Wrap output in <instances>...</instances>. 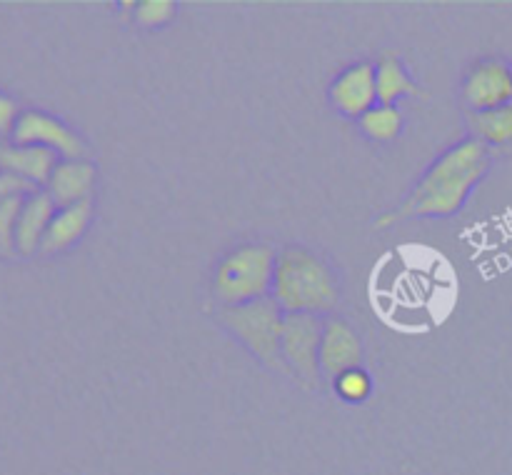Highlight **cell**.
<instances>
[{"instance_id":"52a82bcc","label":"cell","mask_w":512,"mask_h":475,"mask_svg":"<svg viewBox=\"0 0 512 475\" xmlns=\"http://www.w3.org/2000/svg\"><path fill=\"white\" fill-rule=\"evenodd\" d=\"M463 98L473 113L512 103V68L500 60H483L468 73Z\"/></svg>"},{"instance_id":"9a60e30c","label":"cell","mask_w":512,"mask_h":475,"mask_svg":"<svg viewBox=\"0 0 512 475\" xmlns=\"http://www.w3.org/2000/svg\"><path fill=\"white\" fill-rule=\"evenodd\" d=\"M468 125L475 133V140L493 148H505L512 143V103L493 110L468 113Z\"/></svg>"},{"instance_id":"8992f818","label":"cell","mask_w":512,"mask_h":475,"mask_svg":"<svg viewBox=\"0 0 512 475\" xmlns=\"http://www.w3.org/2000/svg\"><path fill=\"white\" fill-rule=\"evenodd\" d=\"M10 138H13L15 145H38V148H48L53 150V153L63 155L65 160H80V155L85 153L83 140H80L68 125L50 118V115L40 113V110H25V113H20Z\"/></svg>"},{"instance_id":"ba28073f","label":"cell","mask_w":512,"mask_h":475,"mask_svg":"<svg viewBox=\"0 0 512 475\" xmlns=\"http://www.w3.org/2000/svg\"><path fill=\"white\" fill-rule=\"evenodd\" d=\"M360 363H363V343L358 333L345 320H328L320 340V370L335 380L348 370L360 368Z\"/></svg>"},{"instance_id":"5b68a950","label":"cell","mask_w":512,"mask_h":475,"mask_svg":"<svg viewBox=\"0 0 512 475\" xmlns=\"http://www.w3.org/2000/svg\"><path fill=\"white\" fill-rule=\"evenodd\" d=\"M325 323L318 315L285 313L283 335H280V353H283L288 373L305 388L320 385V340Z\"/></svg>"},{"instance_id":"ac0fdd59","label":"cell","mask_w":512,"mask_h":475,"mask_svg":"<svg viewBox=\"0 0 512 475\" xmlns=\"http://www.w3.org/2000/svg\"><path fill=\"white\" fill-rule=\"evenodd\" d=\"M23 200L25 195H15V198L0 203V253L15 250V225H18Z\"/></svg>"},{"instance_id":"2e32d148","label":"cell","mask_w":512,"mask_h":475,"mask_svg":"<svg viewBox=\"0 0 512 475\" xmlns=\"http://www.w3.org/2000/svg\"><path fill=\"white\" fill-rule=\"evenodd\" d=\"M360 125L373 140H393L403 128V113L395 105L378 103L360 118Z\"/></svg>"},{"instance_id":"5bb4252c","label":"cell","mask_w":512,"mask_h":475,"mask_svg":"<svg viewBox=\"0 0 512 475\" xmlns=\"http://www.w3.org/2000/svg\"><path fill=\"white\" fill-rule=\"evenodd\" d=\"M375 90H378V103L395 105L405 95H420V88L408 78L403 63L395 55L385 53L375 68Z\"/></svg>"},{"instance_id":"30bf717a","label":"cell","mask_w":512,"mask_h":475,"mask_svg":"<svg viewBox=\"0 0 512 475\" xmlns=\"http://www.w3.org/2000/svg\"><path fill=\"white\" fill-rule=\"evenodd\" d=\"M58 165V153L38 145H0V170L25 180L28 185H48Z\"/></svg>"},{"instance_id":"7c38bea8","label":"cell","mask_w":512,"mask_h":475,"mask_svg":"<svg viewBox=\"0 0 512 475\" xmlns=\"http://www.w3.org/2000/svg\"><path fill=\"white\" fill-rule=\"evenodd\" d=\"M55 215V203L45 190H33L25 195L23 208H20L18 225H15V250L30 255L40 248L48 230L50 220Z\"/></svg>"},{"instance_id":"4fadbf2b","label":"cell","mask_w":512,"mask_h":475,"mask_svg":"<svg viewBox=\"0 0 512 475\" xmlns=\"http://www.w3.org/2000/svg\"><path fill=\"white\" fill-rule=\"evenodd\" d=\"M90 220V200L83 203H75L70 208H58L55 210L53 220H50L48 230H45V238L40 243L43 253H60V250L70 248L80 235L85 233Z\"/></svg>"},{"instance_id":"9c48e42d","label":"cell","mask_w":512,"mask_h":475,"mask_svg":"<svg viewBox=\"0 0 512 475\" xmlns=\"http://www.w3.org/2000/svg\"><path fill=\"white\" fill-rule=\"evenodd\" d=\"M330 100L335 108L348 118H363L373 105H378V90H375V68L370 63H358L345 70L333 85H330Z\"/></svg>"},{"instance_id":"ffe728a7","label":"cell","mask_w":512,"mask_h":475,"mask_svg":"<svg viewBox=\"0 0 512 475\" xmlns=\"http://www.w3.org/2000/svg\"><path fill=\"white\" fill-rule=\"evenodd\" d=\"M30 193H33V185H28L25 180L0 170V203L15 198V195H30Z\"/></svg>"},{"instance_id":"7a4b0ae2","label":"cell","mask_w":512,"mask_h":475,"mask_svg":"<svg viewBox=\"0 0 512 475\" xmlns=\"http://www.w3.org/2000/svg\"><path fill=\"white\" fill-rule=\"evenodd\" d=\"M270 298L283 313H328L338 303V285L328 265L305 248L280 250Z\"/></svg>"},{"instance_id":"44dd1931","label":"cell","mask_w":512,"mask_h":475,"mask_svg":"<svg viewBox=\"0 0 512 475\" xmlns=\"http://www.w3.org/2000/svg\"><path fill=\"white\" fill-rule=\"evenodd\" d=\"M18 118H20V113H18V105H15V100L0 93V135H5V133L13 135V128H15V123H18Z\"/></svg>"},{"instance_id":"7402d4cb","label":"cell","mask_w":512,"mask_h":475,"mask_svg":"<svg viewBox=\"0 0 512 475\" xmlns=\"http://www.w3.org/2000/svg\"><path fill=\"white\" fill-rule=\"evenodd\" d=\"M510 68H512V65H510Z\"/></svg>"},{"instance_id":"6da1fadb","label":"cell","mask_w":512,"mask_h":475,"mask_svg":"<svg viewBox=\"0 0 512 475\" xmlns=\"http://www.w3.org/2000/svg\"><path fill=\"white\" fill-rule=\"evenodd\" d=\"M490 168L488 145L480 140L468 138L453 145L445 155H440L428 173L420 178L413 193L403 200V205L390 210L378 220V228L400 223L408 218H438V215H453L463 208L470 190L485 178Z\"/></svg>"},{"instance_id":"8fae6325","label":"cell","mask_w":512,"mask_h":475,"mask_svg":"<svg viewBox=\"0 0 512 475\" xmlns=\"http://www.w3.org/2000/svg\"><path fill=\"white\" fill-rule=\"evenodd\" d=\"M93 183V165L85 163V160H60V163L55 165L53 175H50L48 190H45V193L50 195L55 208H70V205L88 200Z\"/></svg>"},{"instance_id":"e0dca14e","label":"cell","mask_w":512,"mask_h":475,"mask_svg":"<svg viewBox=\"0 0 512 475\" xmlns=\"http://www.w3.org/2000/svg\"><path fill=\"white\" fill-rule=\"evenodd\" d=\"M333 383L340 398H345L348 403H363L370 395V378L363 368L348 370V373L338 375Z\"/></svg>"},{"instance_id":"3957f363","label":"cell","mask_w":512,"mask_h":475,"mask_svg":"<svg viewBox=\"0 0 512 475\" xmlns=\"http://www.w3.org/2000/svg\"><path fill=\"white\" fill-rule=\"evenodd\" d=\"M278 255L268 245H240L230 250L213 273V295L223 308L268 298Z\"/></svg>"},{"instance_id":"277c9868","label":"cell","mask_w":512,"mask_h":475,"mask_svg":"<svg viewBox=\"0 0 512 475\" xmlns=\"http://www.w3.org/2000/svg\"><path fill=\"white\" fill-rule=\"evenodd\" d=\"M218 318L235 338L248 345L255 358L263 360L268 368L278 370V373H288V365L280 353L285 313L270 295L263 300H253V303L220 308Z\"/></svg>"},{"instance_id":"d6986e66","label":"cell","mask_w":512,"mask_h":475,"mask_svg":"<svg viewBox=\"0 0 512 475\" xmlns=\"http://www.w3.org/2000/svg\"><path fill=\"white\" fill-rule=\"evenodd\" d=\"M133 15L145 28H158L173 18L175 3H170V0H143V3H135Z\"/></svg>"}]
</instances>
